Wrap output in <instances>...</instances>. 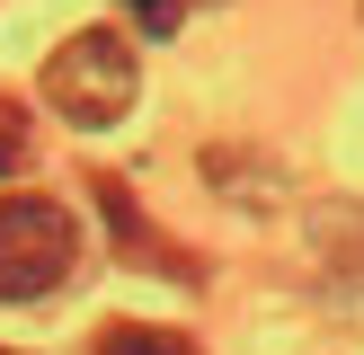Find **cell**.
<instances>
[{"mask_svg": "<svg viewBox=\"0 0 364 355\" xmlns=\"http://www.w3.org/2000/svg\"><path fill=\"white\" fill-rule=\"evenodd\" d=\"M98 355H196V337L187 329H160V320H107Z\"/></svg>", "mask_w": 364, "mask_h": 355, "instance_id": "cell-4", "label": "cell"}, {"mask_svg": "<svg viewBox=\"0 0 364 355\" xmlns=\"http://www.w3.org/2000/svg\"><path fill=\"white\" fill-rule=\"evenodd\" d=\"M80 275V222L63 195H0V302H36Z\"/></svg>", "mask_w": 364, "mask_h": 355, "instance_id": "cell-1", "label": "cell"}, {"mask_svg": "<svg viewBox=\"0 0 364 355\" xmlns=\"http://www.w3.org/2000/svg\"><path fill=\"white\" fill-rule=\"evenodd\" d=\"M89 195H98V213L116 222V248H124V258L142 248V258H160V275H178V284H205V266H196V258H187L178 240H160V231L142 222V204H134V195L116 187V178H89Z\"/></svg>", "mask_w": 364, "mask_h": 355, "instance_id": "cell-3", "label": "cell"}, {"mask_svg": "<svg viewBox=\"0 0 364 355\" xmlns=\"http://www.w3.org/2000/svg\"><path fill=\"white\" fill-rule=\"evenodd\" d=\"M18 160H27V133H18V106H9V98H0V178H9V169H18Z\"/></svg>", "mask_w": 364, "mask_h": 355, "instance_id": "cell-6", "label": "cell"}, {"mask_svg": "<svg viewBox=\"0 0 364 355\" xmlns=\"http://www.w3.org/2000/svg\"><path fill=\"white\" fill-rule=\"evenodd\" d=\"M134 89H142V62H134V45L116 27H80V36H63L45 53V98L71 124H116L134 106Z\"/></svg>", "mask_w": 364, "mask_h": 355, "instance_id": "cell-2", "label": "cell"}, {"mask_svg": "<svg viewBox=\"0 0 364 355\" xmlns=\"http://www.w3.org/2000/svg\"><path fill=\"white\" fill-rule=\"evenodd\" d=\"M116 9H124V18H134V27H142V36H169V27H178V18H187V0H116Z\"/></svg>", "mask_w": 364, "mask_h": 355, "instance_id": "cell-5", "label": "cell"}, {"mask_svg": "<svg viewBox=\"0 0 364 355\" xmlns=\"http://www.w3.org/2000/svg\"><path fill=\"white\" fill-rule=\"evenodd\" d=\"M0 355H18V346H0Z\"/></svg>", "mask_w": 364, "mask_h": 355, "instance_id": "cell-7", "label": "cell"}]
</instances>
